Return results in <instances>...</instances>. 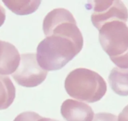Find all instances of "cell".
<instances>
[{
  "mask_svg": "<svg viewBox=\"0 0 128 121\" xmlns=\"http://www.w3.org/2000/svg\"><path fill=\"white\" fill-rule=\"evenodd\" d=\"M82 49L69 38L58 35L46 37L38 45L36 60L46 71L61 70Z\"/></svg>",
  "mask_w": 128,
  "mask_h": 121,
  "instance_id": "1",
  "label": "cell"
},
{
  "mask_svg": "<svg viewBox=\"0 0 128 121\" xmlns=\"http://www.w3.org/2000/svg\"><path fill=\"white\" fill-rule=\"evenodd\" d=\"M65 89L72 98L94 103L106 95L107 83L96 71L80 68L72 70L67 75L65 80Z\"/></svg>",
  "mask_w": 128,
  "mask_h": 121,
  "instance_id": "2",
  "label": "cell"
},
{
  "mask_svg": "<svg viewBox=\"0 0 128 121\" xmlns=\"http://www.w3.org/2000/svg\"><path fill=\"white\" fill-rule=\"evenodd\" d=\"M99 42L119 68L128 69V27L124 22L112 21L99 30Z\"/></svg>",
  "mask_w": 128,
  "mask_h": 121,
  "instance_id": "3",
  "label": "cell"
},
{
  "mask_svg": "<svg viewBox=\"0 0 128 121\" xmlns=\"http://www.w3.org/2000/svg\"><path fill=\"white\" fill-rule=\"evenodd\" d=\"M45 36L58 35L66 37L82 49L84 39L73 15L65 8H56L49 12L43 22Z\"/></svg>",
  "mask_w": 128,
  "mask_h": 121,
  "instance_id": "4",
  "label": "cell"
},
{
  "mask_svg": "<svg viewBox=\"0 0 128 121\" xmlns=\"http://www.w3.org/2000/svg\"><path fill=\"white\" fill-rule=\"evenodd\" d=\"M87 9H92L91 15L92 24L98 30L105 23L119 20L126 22L128 11L121 1H89L86 5Z\"/></svg>",
  "mask_w": 128,
  "mask_h": 121,
  "instance_id": "5",
  "label": "cell"
},
{
  "mask_svg": "<svg viewBox=\"0 0 128 121\" xmlns=\"http://www.w3.org/2000/svg\"><path fill=\"white\" fill-rule=\"evenodd\" d=\"M47 75V71L39 66L36 54L25 53L21 55L19 66L12 76L20 86L33 88L42 83Z\"/></svg>",
  "mask_w": 128,
  "mask_h": 121,
  "instance_id": "6",
  "label": "cell"
},
{
  "mask_svg": "<svg viewBox=\"0 0 128 121\" xmlns=\"http://www.w3.org/2000/svg\"><path fill=\"white\" fill-rule=\"evenodd\" d=\"M60 112L67 121H92L94 117L93 110L88 105L72 99L63 102Z\"/></svg>",
  "mask_w": 128,
  "mask_h": 121,
  "instance_id": "7",
  "label": "cell"
},
{
  "mask_svg": "<svg viewBox=\"0 0 128 121\" xmlns=\"http://www.w3.org/2000/svg\"><path fill=\"white\" fill-rule=\"evenodd\" d=\"M20 55L14 45L0 40V75H13L19 66Z\"/></svg>",
  "mask_w": 128,
  "mask_h": 121,
  "instance_id": "8",
  "label": "cell"
},
{
  "mask_svg": "<svg viewBox=\"0 0 128 121\" xmlns=\"http://www.w3.org/2000/svg\"><path fill=\"white\" fill-rule=\"evenodd\" d=\"M108 79L114 93L120 96H128V69L114 68Z\"/></svg>",
  "mask_w": 128,
  "mask_h": 121,
  "instance_id": "9",
  "label": "cell"
},
{
  "mask_svg": "<svg viewBox=\"0 0 128 121\" xmlns=\"http://www.w3.org/2000/svg\"><path fill=\"white\" fill-rule=\"evenodd\" d=\"M16 88L8 76L0 75V110L8 108L14 102Z\"/></svg>",
  "mask_w": 128,
  "mask_h": 121,
  "instance_id": "10",
  "label": "cell"
},
{
  "mask_svg": "<svg viewBox=\"0 0 128 121\" xmlns=\"http://www.w3.org/2000/svg\"><path fill=\"white\" fill-rule=\"evenodd\" d=\"M6 7L13 13L18 15H26L32 14L37 10L42 2L39 0L33 1H20V0H8L3 1Z\"/></svg>",
  "mask_w": 128,
  "mask_h": 121,
  "instance_id": "11",
  "label": "cell"
},
{
  "mask_svg": "<svg viewBox=\"0 0 128 121\" xmlns=\"http://www.w3.org/2000/svg\"><path fill=\"white\" fill-rule=\"evenodd\" d=\"M42 117L36 112H24L18 115L13 121H38Z\"/></svg>",
  "mask_w": 128,
  "mask_h": 121,
  "instance_id": "12",
  "label": "cell"
},
{
  "mask_svg": "<svg viewBox=\"0 0 128 121\" xmlns=\"http://www.w3.org/2000/svg\"><path fill=\"white\" fill-rule=\"evenodd\" d=\"M92 121H118V117L112 113L100 112L94 115Z\"/></svg>",
  "mask_w": 128,
  "mask_h": 121,
  "instance_id": "13",
  "label": "cell"
},
{
  "mask_svg": "<svg viewBox=\"0 0 128 121\" xmlns=\"http://www.w3.org/2000/svg\"><path fill=\"white\" fill-rule=\"evenodd\" d=\"M118 121H128V105L119 113Z\"/></svg>",
  "mask_w": 128,
  "mask_h": 121,
  "instance_id": "14",
  "label": "cell"
},
{
  "mask_svg": "<svg viewBox=\"0 0 128 121\" xmlns=\"http://www.w3.org/2000/svg\"><path fill=\"white\" fill-rule=\"evenodd\" d=\"M6 20V11L2 6L0 5V27L4 24Z\"/></svg>",
  "mask_w": 128,
  "mask_h": 121,
  "instance_id": "15",
  "label": "cell"
},
{
  "mask_svg": "<svg viewBox=\"0 0 128 121\" xmlns=\"http://www.w3.org/2000/svg\"><path fill=\"white\" fill-rule=\"evenodd\" d=\"M38 121H58L57 120L55 119H52V118H44V117H42L40 120H38Z\"/></svg>",
  "mask_w": 128,
  "mask_h": 121,
  "instance_id": "16",
  "label": "cell"
}]
</instances>
